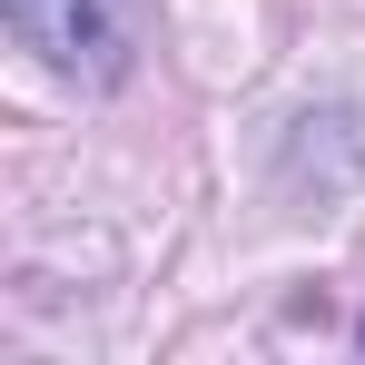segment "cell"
Masks as SVG:
<instances>
[{"label": "cell", "instance_id": "6da1fadb", "mask_svg": "<svg viewBox=\"0 0 365 365\" xmlns=\"http://www.w3.org/2000/svg\"><path fill=\"white\" fill-rule=\"evenodd\" d=\"M20 50H40L50 79L69 89H119L138 69V0H0Z\"/></svg>", "mask_w": 365, "mask_h": 365}, {"label": "cell", "instance_id": "7a4b0ae2", "mask_svg": "<svg viewBox=\"0 0 365 365\" xmlns=\"http://www.w3.org/2000/svg\"><path fill=\"white\" fill-rule=\"evenodd\" d=\"M356 346H365V326H356Z\"/></svg>", "mask_w": 365, "mask_h": 365}]
</instances>
